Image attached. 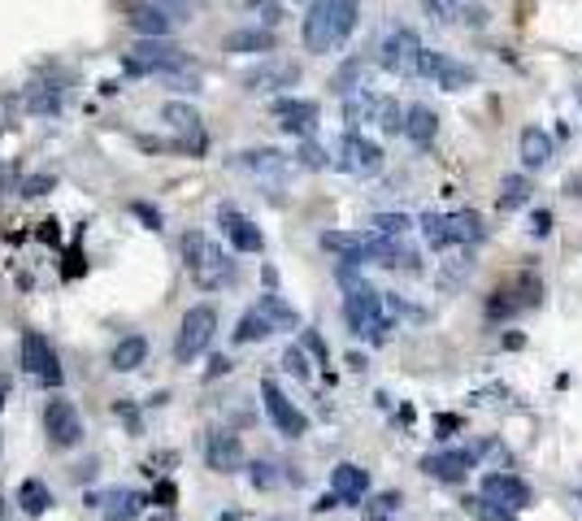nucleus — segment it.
<instances>
[{
    "label": "nucleus",
    "instance_id": "nucleus-1",
    "mask_svg": "<svg viewBox=\"0 0 582 521\" xmlns=\"http://www.w3.org/2000/svg\"><path fill=\"white\" fill-rule=\"evenodd\" d=\"M340 283H343V318L352 326V335H361V339H374V344H383L391 330V313H387V300L378 296L369 283H361L352 265H340Z\"/></svg>",
    "mask_w": 582,
    "mask_h": 521
},
{
    "label": "nucleus",
    "instance_id": "nucleus-2",
    "mask_svg": "<svg viewBox=\"0 0 582 521\" xmlns=\"http://www.w3.org/2000/svg\"><path fill=\"white\" fill-rule=\"evenodd\" d=\"M361 4L357 0H314L305 9V49L309 52H335L357 31Z\"/></svg>",
    "mask_w": 582,
    "mask_h": 521
},
{
    "label": "nucleus",
    "instance_id": "nucleus-3",
    "mask_svg": "<svg viewBox=\"0 0 582 521\" xmlns=\"http://www.w3.org/2000/svg\"><path fill=\"white\" fill-rule=\"evenodd\" d=\"M183 261H187V274L196 278V287H205V292H214L222 283H231L235 278V265H231V256L209 239V235H183Z\"/></svg>",
    "mask_w": 582,
    "mask_h": 521
},
{
    "label": "nucleus",
    "instance_id": "nucleus-4",
    "mask_svg": "<svg viewBox=\"0 0 582 521\" xmlns=\"http://www.w3.org/2000/svg\"><path fill=\"white\" fill-rule=\"evenodd\" d=\"M183 66H187V52L166 44V40H144L122 57V70L140 78H174L183 75Z\"/></svg>",
    "mask_w": 582,
    "mask_h": 521
},
{
    "label": "nucleus",
    "instance_id": "nucleus-5",
    "mask_svg": "<svg viewBox=\"0 0 582 521\" xmlns=\"http://www.w3.org/2000/svg\"><path fill=\"white\" fill-rule=\"evenodd\" d=\"M214 335H218V309H214V304H196V309L183 313L178 339H174V356L187 365V361H196L200 352H209Z\"/></svg>",
    "mask_w": 582,
    "mask_h": 521
},
{
    "label": "nucleus",
    "instance_id": "nucleus-6",
    "mask_svg": "<svg viewBox=\"0 0 582 521\" xmlns=\"http://www.w3.org/2000/svg\"><path fill=\"white\" fill-rule=\"evenodd\" d=\"M331 161L340 166L343 174H357V178H369V174L383 170V148L369 144L361 130H348L340 144L331 148Z\"/></svg>",
    "mask_w": 582,
    "mask_h": 521
},
{
    "label": "nucleus",
    "instance_id": "nucleus-7",
    "mask_svg": "<svg viewBox=\"0 0 582 521\" xmlns=\"http://www.w3.org/2000/svg\"><path fill=\"white\" fill-rule=\"evenodd\" d=\"M422 40H417V31L409 26H400V31H391L387 40H383V49H378V66L387 70V75H400V78H413L417 75V66H422Z\"/></svg>",
    "mask_w": 582,
    "mask_h": 521
},
{
    "label": "nucleus",
    "instance_id": "nucleus-8",
    "mask_svg": "<svg viewBox=\"0 0 582 521\" xmlns=\"http://www.w3.org/2000/svg\"><path fill=\"white\" fill-rule=\"evenodd\" d=\"M261 400H266V413H269V422L278 426V435H287V439H300L305 430H309V418L296 409L287 400V391L274 382V378H266L261 382Z\"/></svg>",
    "mask_w": 582,
    "mask_h": 521
},
{
    "label": "nucleus",
    "instance_id": "nucleus-9",
    "mask_svg": "<svg viewBox=\"0 0 582 521\" xmlns=\"http://www.w3.org/2000/svg\"><path fill=\"white\" fill-rule=\"evenodd\" d=\"M23 370L35 373V378H44L49 387H61V382H66V373L57 365V352L49 347V339H44L40 330H26L23 335Z\"/></svg>",
    "mask_w": 582,
    "mask_h": 521
},
{
    "label": "nucleus",
    "instance_id": "nucleus-10",
    "mask_svg": "<svg viewBox=\"0 0 582 521\" xmlns=\"http://www.w3.org/2000/svg\"><path fill=\"white\" fill-rule=\"evenodd\" d=\"M417 75L431 78V83H439L443 92H461V87H469V83H474V70H469V66L452 61V57H443V52H431V49L422 52Z\"/></svg>",
    "mask_w": 582,
    "mask_h": 521
},
{
    "label": "nucleus",
    "instance_id": "nucleus-11",
    "mask_svg": "<svg viewBox=\"0 0 582 521\" xmlns=\"http://www.w3.org/2000/svg\"><path fill=\"white\" fill-rule=\"evenodd\" d=\"M44 430H49V444L57 447H74L83 439V422H78V409L70 400H49L44 409Z\"/></svg>",
    "mask_w": 582,
    "mask_h": 521
},
{
    "label": "nucleus",
    "instance_id": "nucleus-12",
    "mask_svg": "<svg viewBox=\"0 0 582 521\" xmlns=\"http://www.w3.org/2000/svg\"><path fill=\"white\" fill-rule=\"evenodd\" d=\"M483 496L491 499V504H500V508H509V513H522V508L531 504V487H526L517 473H487Z\"/></svg>",
    "mask_w": 582,
    "mask_h": 521
},
{
    "label": "nucleus",
    "instance_id": "nucleus-13",
    "mask_svg": "<svg viewBox=\"0 0 582 521\" xmlns=\"http://www.w3.org/2000/svg\"><path fill=\"white\" fill-rule=\"evenodd\" d=\"M478 465V452H469V447H452V452H431L426 461H422V470L439 478V482H465V473Z\"/></svg>",
    "mask_w": 582,
    "mask_h": 521
},
{
    "label": "nucleus",
    "instance_id": "nucleus-14",
    "mask_svg": "<svg viewBox=\"0 0 582 521\" xmlns=\"http://www.w3.org/2000/svg\"><path fill=\"white\" fill-rule=\"evenodd\" d=\"M274 118L296 139H314L317 130V104L314 100H274Z\"/></svg>",
    "mask_w": 582,
    "mask_h": 521
},
{
    "label": "nucleus",
    "instance_id": "nucleus-15",
    "mask_svg": "<svg viewBox=\"0 0 582 521\" xmlns=\"http://www.w3.org/2000/svg\"><path fill=\"white\" fill-rule=\"evenodd\" d=\"M218 226H222V235L231 239V248L235 252H261L266 248V235L257 230V222H252V218H243V213H235V209H222Z\"/></svg>",
    "mask_w": 582,
    "mask_h": 521
},
{
    "label": "nucleus",
    "instance_id": "nucleus-16",
    "mask_svg": "<svg viewBox=\"0 0 582 521\" xmlns=\"http://www.w3.org/2000/svg\"><path fill=\"white\" fill-rule=\"evenodd\" d=\"M205 461H209V470H218V473L243 470L240 435H231V430H214V435H209V444H205Z\"/></svg>",
    "mask_w": 582,
    "mask_h": 521
},
{
    "label": "nucleus",
    "instance_id": "nucleus-17",
    "mask_svg": "<svg viewBox=\"0 0 582 521\" xmlns=\"http://www.w3.org/2000/svg\"><path fill=\"white\" fill-rule=\"evenodd\" d=\"M296 78H300V66H291V61H261V66H252L243 75V87L248 92H278V87H291Z\"/></svg>",
    "mask_w": 582,
    "mask_h": 521
},
{
    "label": "nucleus",
    "instance_id": "nucleus-18",
    "mask_svg": "<svg viewBox=\"0 0 582 521\" xmlns=\"http://www.w3.org/2000/svg\"><path fill=\"white\" fill-rule=\"evenodd\" d=\"M331 491H335L343 504H361V496L369 491V470L352 465V461L335 465V470H331Z\"/></svg>",
    "mask_w": 582,
    "mask_h": 521
},
{
    "label": "nucleus",
    "instance_id": "nucleus-19",
    "mask_svg": "<svg viewBox=\"0 0 582 521\" xmlns=\"http://www.w3.org/2000/svg\"><path fill=\"white\" fill-rule=\"evenodd\" d=\"M240 170L257 174V178H269V183H283L287 178V157L274 148H248V152H240Z\"/></svg>",
    "mask_w": 582,
    "mask_h": 521
},
{
    "label": "nucleus",
    "instance_id": "nucleus-20",
    "mask_svg": "<svg viewBox=\"0 0 582 521\" xmlns=\"http://www.w3.org/2000/svg\"><path fill=\"white\" fill-rule=\"evenodd\" d=\"M517 152H522V166H526V170H543V166L552 161L557 144H552V135H548L543 126H526V130H522V144H517Z\"/></svg>",
    "mask_w": 582,
    "mask_h": 521
},
{
    "label": "nucleus",
    "instance_id": "nucleus-21",
    "mask_svg": "<svg viewBox=\"0 0 582 521\" xmlns=\"http://www.w3.org/2000/svg\"><path fill=\"white\" fill-rule=\"evenodd\" d=\"M126 22L135 26L140 35H148V40H166L170 35V26H174V18L152 0V4H131V18Z\"/></svg>",
    "mask_w": 582,
    "mask_h": 521
},
{
    "label": "nucleus",
    "instance_id": "nucleus-22",
    "mask_svg": "<svg viewBox=\"0 0 582 521\" xmlns=\"http://www.w3.org/2000/svg\"><path fill=\"white\" fill-rule=\"evenodd\" d=\"M161 118H166V126H170V130L187 135V139H192V148H200V144H205V126H200V113H196L192 104L170 100V104L161 109Z\"/></svg>",
    "mask_w": 582,
    "mask_h": 521
},
{
    "label": "nucleus",
    "instance_id": "nucleus-23",
    "mask_svg": "<svg viewBox=\"0 0 582 521\" xmlns=\"http://www.w3.org/2000/svg\"><path fill=\"white\" fill-rule=\"evenodd\" d=\"M405 135H409L417 148H426V144L439 135L435 109H426V104H413V109H405Z\"/></svg>",
    "mask_w": 582,
    "mask_h": 521
},
{
    "label": "nucleus",
    "instance_id": "nucleus-24",
    "mask_svg": "<svg viewBox=\"0 0 582 521\" xmlns=\"http://www.w3.org/2000/svg\"><path fill=\"white\" fill-rule=\"evenodd\" d=\"M378 109H383V96H374V92L365 87V92L343 100V122L352 126V130H361L365 122H378Z\"/></svg>",
    "mask_w": 582,
    "mask_h": 521
},
{
    "label": "nucleus",
    "instance_id": "nucleus-25",
    "mask_svg": "<svg viewBox=\"0 0 582 521\" xmlns=\"http://www.w3.org/2000/svg\"><path fill=\"white\" fill-rule=\"evenodd\" d=\"M222 49H226V52H269V49H274V31H266V26L231 31V35L222 40Z\"/></svg>",
    "mask_w": 582,
    "mask_h": 521
},
{
    "label": "nucleus",
    "instance_id": "nucleus-26",
    "mask_svg": "<svg viewBox=\"0 0 582 521\" xmlns=\"http://www.w3.org/2000/svg\"><path fill=\"white\" fill-rule=\"evenodd\" d=\"M96 504H105V521H131L140 517L144 496L140 491H109V496H96Z\"/></svg>",
    "mask_w": 582,
    "mask_h": 521
},
{
    "label": "nucleus",
    "instance_id": "nucleus-27",
    "mask_svg": "<svg viewBox=\"0 0 582 521\" xmlns=\"http://www.w3.org/2000/svg\"><path fill=\"white\" fill-rule=\"evenodd\" d=\"M26 109H31V113H40V118H44V113H61V87H57V83H44V78H35V83H31V87H26Z\"/></svg>",
    "mask_w": 582,
    "mask_h": 521
},
{
    "label": "nucleus",
    "instance_id": "nucleus-28",
    "mask_svg": "<svg viewBox=\"0 0 582 521\" xmlns=\"http://www.w3.org/2000/svg\"><path fill=\"white\" fill-rule=\"evenodd\" d=\"M144 356H148V339L144 335H126V339H118V347H114V370L118 373H131V370H140L144 365Z\"/></svg>",
    "mask_w": 582,
    "mask_h": 521
},
{
    "label": "nucleus",
    "instance_id": "nucleus-29",
    "mask_svg": "<svg viewBox=\"0 0 582 521\" xmlns=\"http://www.w3.org/2000/svg\"><path fill=\"white\" fill-rule=\"evenodd\" d=\"M269 335H274V322H269L261 309H248L240 318V326H235V344H261Z\"/></svg>",
    "mask_w": 582,
    "mask_h": 521
},
{
    "label": "nucleus",
    "instance_id": "nucleus-30",
    "mask_svg": "<svg viewBox=\"0 0 582 521\" xmlns=\"http://www.w3.org/2000/svg\"><path fill=\"white\" fill-rule=\"evenodd\" d=\"M18 504H23L26 517H40L44 508H52V491L49 482H40V478H26L23 487H18Z\"/></svg>",
    "mask_w": 582,
    "mask_h": 521
},
{
    "label": "nucleus",
    "instance_id": "nucleus-31",
    "mask_svg": "<svg viewBox=\"0 0 582 521\" xmlns=\"http://www.w3.org/2000/svg\"><path fill=\"white\" fill-rule=\"evenodd\" d=\"M422 235H426V244H431V248H452V244H457V239H452V222H448V213H422Z\"/></svg>",
    "mask_w": 582,
    "mask_h": 521
},
{
    "label": "nucleus",
    "instance_id": "nucleus-32",
    "mask_svg": "<svg viewBox=\"0 0 582 521\" xmlns=\"http://www.w3.org/2000/svg\"><path fill=\"white\" fill-rule=\"evenodd\" d=\"M257 309H261L269 322H274V330H291V326H300L296 309H291V304H287L283 296H274V292H266V296L257 300Z\"/></svg>",
    "mask_w": 582,
    "mask_h": 521
},
{
    "label": "nucleus",
    "instance_id": "nucleus-33",
    "mask_svg": "<svg viewBox=\"0 0 582 521\" xmlns=\"http://www.w3.org/2000/svg\"><path fill=\"white\" fill-rule=\"evenodd\" d=\"M505 292L513 296V304H517V309H534V304L543 300V283H539L534 274H517Z\"/></svg>",
    "mask_w": 582,
    "mask_h": 521
},
{
    "label": "nucleus",
    "instance_id": "nucleus-34",
    "mask_svg": "<svg viewBox=\"0 0 582 521\" xmlns=\"http://www.w3.org/2000/svg\"><path fill=\"white\" fill-rule=\"evenodd\" d=\"M531 178L526 174H509L505 183H500V209H522L526 200H531Z\"/></svg>",
    "mask_w": 582,
    "mask_h": 521
},
{
    "label": "nucleus",
    "instance_id": "nucleus-35",
    "mask_svg": "<svg viewBox=\"0 0 582 521\" xmlns=\"http://www.w3.org/2000/svg\"><path fill=\"white\" fill-rule=\"evenodd\" d=\"M331 87H335V92H340L343 100L357 96V92H365V61H348L340 75L331 78Z\"/></svg>",
    "mask_w": 582,
    "mask_h": 521
},
{
    "label": "nucleus",
    "instance_id": "nucleus-36",
    "mask_svg": "<svg viewBox=\"0 0 582 521\" xmlns=\"http://www.w3.org/2000/svg\"><path fill=\"white\" fill-rule=\"evenodd\" d=\"M448 222H452V239H457V244H474V239H483V222H478V213H469V209L448 213Z\"/></svg>",
    "mask_w": 582,
    "mask_h": 521
},
{
    "label": "nucleus",
    "instance_id": "nucleus-37",
    "mask_svg": "<svg viewBox=\"0 0 582 521\" xmlns=\"http://www.w3.org/2000/svg\"><path fill=\"white\" fill-rule=\"evenodd\" d=\"M422 9H426V18L435 26H452L461 13H469L461 0H422Z\"/></svg>",
    "mask_w": 582,
    "mask_h": 521
},
{
    "label": "nucleus",
    "instance_id": "nucleus-38",
    "mask_svg": "<svg viewBox=\"0 0 582 521\" xmlns=\"http://www.w3.org/2000/svg\"><path fill=\"white\" fill-rule=\"evenodd\" d=\"M409 218L405 213H374L369 218V230L374 235H383V239H405V230H409Z\"/></svg>",
    "mask_w": 582,
    "mask_h": 521
},
{
    "label": "nucleus",
    "instance_id": "nucleus-39",
    "mask_svg": "<svg viewBox=\"0 0 582 521\" xmlns=\"http://www.w3.org/2000/svg\"><path fill=\"white\" fill-rule=\"evenodd\" d=\"M465 508H469V513H474V517H478V521H513V513H509V508H500V504H491V499H487V496H478V499L469 496V499H465Z\"/></svg>",
    "mask_w": 582,
    "mask_h": 521
},
{
    "label": "nucleus",
    "instance_id": "nucleus-40",
    "mask_svg": "<svg viewBox=\"0 0 582 521\" xmlns=\"http://www.w3.org/2000/svg\"><path fill=\"white\" fill-rule=\"evenodd\" d=\"M378 126L387 130V135H400L405 130V109L396 104L391 96H383V109H378Z\"/></svg>",
    "mask_w": 582,
    "mask_h": 521
},
{
    "label": "nucleus",
    "instance_id": "nucleus-41",
    "mask_svg": "<svg viewBox=\"0 0 582 521\" xmlns=\"http://www.w3.org/2000/svg\"><path fill=\"white\" fill-rule=\"evenodd\" d=\"M296 157H300V166H305V170H322V166H326V152L317 148L314 139H305V144H300V152H296Z\"/></svg>",
    "mask_w": 582,
    "mask_h": 521
},
{
    "label": "nucleus",
    "instance_id": "nucleus-42",
    "mask_svg": "<svg viewBox=\"0 0 582 521\" xmlns=\"http://www.w3.org/2000/svg\"><path fill=\"white\" fill-rule=\"evenodd\" d=\"M274 482H278L274 465H269V461H257V465H252V487H261V491H266V487H274Z\"/></svg>",
    "mask_w": 582,
    "mask_h": 521
},
{
    "label": "nucleus",
    "instance_id": "nucleus-43",
    "mask_svg": "<svg viewBox=\"0 0 582 521\" xmlns=\"http://www.w3.org/2000/svg\"><path fill=\"white\" fill-rule=\"evenodd\" d=\"M283 365H287V370L296 373V378H309V361H305V352H300V347H287Z\"/></svg>",
    "mask_w": 582,
    "mask_h": 521
},
{
    "label": "nucleus",
    "instance_id": "nucleus-44",
    "mask_svg": "<svg viewBox=\"0 0 582 521\" xmlns=\"http://www.w3.org/2000/svg\"><path fill=\"white\" fill-rule=\"evenodd\" d=\"M157 4H161L170 18H183V13H196V9H200V0H157Z\"/></svg>",
    "mask_w": 582,
    "mask_h": 521
},
{
    "label": "nucleus",
    "instance_id": "nucleus-45",
    "mask_svg": "<svg viewBox=\"0 0 582 521\" xmlns=\"http://www.w3.org/2000/svg\"><path fill=\"white\" fill-rule=\"evenodd\" d=\"M118 418L126 422V430H131V435H140V430H144V426H140V413H135L131 404H118Z\"/></svg>",
    "mask_w": 582,
    "mask_h": 521
},
{
    "label": "nucleus",
    "instance_id": "nucleus-46",
    "mask_svg": "<svg viewBox=\"0 0 582 521\" xmlns=\"http://www.w3.org/2000/svg\"><path fill=\"white\" fill-rule=\"evenodd\" d=\"M49 187H52V178H44V174H40V178H26L23 196H44V192H49Z\"/></svg>",
    "mask_w": 582,
    "mask_h": 521
},
{
    "label": "nucleus",
    "instance_id": "nucleus-47",
    "mask_svg": "<svg viewBox=\"0 0 582 521\" xmlns=\"http://www.w3.org/2000/svg\"><path fill=\"white\" fill-rule=\"evenodd\" d=\"M305 344H309V352H314L317 361L326 365V344H322V335H317V330H305Z\"/></svg>",
    "mask_w": 582,
    "mask_h": 521
},
{
    "label": "nucleus",
    "instance_id": "nucleus-48",
    "mask_svg": "<svg viewBox=\"0 0 582 521\" xmlns=\"http://www.w3.org/2000/svg\"><path fill=\"white\" fill-rule=\"evenodd\" d=\"M152 499H157V504H166V508H170L174 499H178V487H174V482H161V487H157V491H152Z\"/></svg>",
    "mask_w": 582,
    "mask_h": 521
},
{
    "label": "nucleus",
    "instance_id": "nucleus-49",
    "mask_svg": "<svg viewBox=\"0 0 582 521\" xmlns=\"http://www.w3.org/2000/svg\"><path fill=\"white\" fill-rule=\"evenodd\" d=\"M531 230L534 235H548V230H552V213H548V209H539V213L531 218Z\"/></svg>",
    "mask_w": 582,
    "mask_h": 521
},
{
    "label": "nucleus",
    "instance_id": "nucleus-50",
    "mask_svg": "<svg viewBox=\"0 0 582 521\" xmlns=\"http://www.w3.org/2000/svg\"><path fill=\"white\" fill-rule=\"evenodd\" d=\"M135 213H140V218H144L152 230H161V213H157V209H148V204H135Z\"/></svg>",
    "mask_w": 582,
    "mask_h": 521
},
{
    "label": "nucleus",
    "instance_id": "nucleus-51",
    "mask_svg": "<svg viewBox=\"0 0 582 521\" xmlns=\"http://www.w3.org/2000/svg\"><path fill=\"white\" fill-rule=\"evenodd\" d=\"M226 370H231V361H226V356H214V365H209V373H205V378L214 382V378H218V373H226Z\"/></svg>",
    "mask_w": 582,
    "mask_h": 521
},
{
    "label": "nucleus",
    "instance_id": "nucleus-52",
    "mask_svg": "<svg viewBox=\"0 0 582 521\" xmlns=\"http://www.w3.org/2000/svg\"><path fill=\"white\" fill-rule=\"evenodd\" d=\"M435 430H461V418H452V413H443V418H435Z\"/></svg>",
    "mask_w": 582,
    "mask_h": 521
},
{
    "label": "nucleus",
    "instance_id": "nucleus-53",
    "mask_svg": "<svg viewBox=\"0 0 582 521\" xmlns=\"http://www.w3.org/2000/svg\"><path fill=\"white\" fill-rule=\"evenodd\" d=\"M5 396H9V378L0 373V409H5Z\"/></svg>",
    "mask_w": 582,
    "mask_h": 521
},
{
    "label": "nucleus",
    "instance_id": "nucleus-54",
    "mask_svg": "<svg viewBox=\"0 0 582 521\" xmlns=\"http://www.w3.org/2000/svg\"><path fill=\"white\" fill-rule=\"evenodd\" d=\"M5 513H9V504H5V499H0V521H5Z\"/></svg>",
    "mask_w": 582,
    "mask_h": 521
},
{
    "label": "nucleus",
    "instance_id": "nucleus-55",
    "mask_svg": "<svg viewBox=\"0 0 582 521\" xmlns=\"http://www.w3.org/2000/svg\"><path fill=\"white\" fill-rule=\"evenodd\" d=\"M248 4H266V0H248Z\"/></svg>",
    "mask_w": 582,
    "mask_h": 521
},
{
    "label": "nucleus",
    "instance_id": "nucleus-56",
    "mask_svg": "<svg viewBox=\"0 0 582 521\" xmlns=\"http://www.w3.org/2000/svg\"><path fill=\"white\" fill-rule=\"evenodd\" d=\"M278 521H283V517H278Z\"/></svg>",
    "mask_w": 582,
    "mask_h": 521
}]
</instances>
